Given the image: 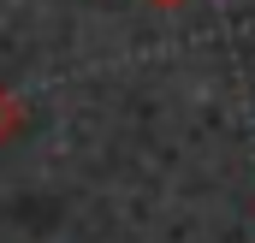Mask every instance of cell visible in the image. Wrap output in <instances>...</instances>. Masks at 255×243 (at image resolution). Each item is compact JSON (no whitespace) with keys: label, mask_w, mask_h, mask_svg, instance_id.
I'll use <instances>...</instances> for the list:
<instances>
[{"label":"cell","mask_w":255,"mask_h":243,"mask_svg":"<svg viewBox=\"0 0 255 243\" xmlns=\"http://www.w3.org/2000/svg\"><path fill=\"white\" fill-rule=\"evenodd\" d=\"M24 124H30V107L0 83V142H12V136H24Z\"/></svg>","instance_id":"1"},{"label":"cell","mask_w":255,"mask_h":243,"mask_svg":"<svg viewBox=\"0 0 255 243\" xmlns=\"http://www.w3.org/2000/svg\"><path fill=\"white\" fill-rule=\"evenodd\" d=\"M142 6H154V12H178V6H190V0H142Z\"/></svg>","instance_id":"2"}]
</instances>
